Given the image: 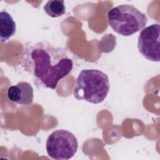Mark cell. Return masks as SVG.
<instances>
[{
    "instance_id": "6da1fadb",
    "label": "cell",
    "mask_w": 160,
    "mask_h": 160,
    "mask_svg": "<svg viewBox=\"0 0 160 160\" xmlns=\"http://www.w3.org/2000/svg\"><path fill=\"white\" fill-rule=\"evenodd\" d=\"M21 65L37 86L55 89L72 71L73 61L64 48L41 41L26 45Z\"/></svg>"
},
{
    "instance_id": "7a4b0ae2",
    "label": "cell",
    "mask_w": 160,
    "mask_h": 160,
    "mask_svg": "<svg viewBox=\"0 0 160 160\" xmlns=\"http://www.w3.org/2000/svg\"><path fill=\"white\" fill-rule=\"evenodd\" d=\"M110 83L108 76L99 69H82L76 79L73 95L78 100L92 104L102 102L108 95Z\"/></svg>"
},
{
    "instance_id": "3957f363",
    "label": "cell",
    "mask_w": 160,
    "mask_h": 160,
    "mask_svg": "<svg viewBox=\"0 0 160 160\" xmlns=\"http://www.w3.org/2000/svg\"><path fill=\"white\" fill-rule=\"evenodd\" d=\"M109 25L118 34L131 36L145 28L146 15L131 4H121L110 9L107 14Z\"/></svg>"
},
{
    "instance_id": "277c9868",
    "label": "cell",
    "mask_w": 160,
    "mask_h": 160,
    "mask_svg": "<svg viewBox=\"0 0 160 160\" xmlns=\"http://www.w3.org/2000/svg\"><path fill=\"white\" fill-rule=\"evenodd\" d=\"M78 142L76 137L70 131L58 129L49 135L46 143L48 156L53 159L68 160L77 152Z\"/></svg>"
},
{
    "instance_id": "5b68a950",
    "label": "cell",
    "mask_w": 160,
    "mask_h": 160,
    "mask_svg": "<svg viewBox=\"0 0 160 160\" xmlns=\"http://www.w3.org/2000/svg\"><path fill=\"white\" fill-rule=\"evenodd\" d=\"M160 26L152 24L143 28L138 36V48L139 52L146 59L159 62Z\"/></svg>"
},
{
    "instance_id": "8992f818",
    "label": "cell",
    "mask_w": 160,
    "mask_h": 160,
    "mask_svg": "<svg viewBox=\"0 0 160 160\" xmlns=\"http://www.w3.org/2000/svg\"><path fill=\"white\" fill-rule=\"evenodd\" d=\"M7 96L11 101L20 105L31 104L34 99V91L28 82L21 81L16 85L9 87Z\"/></svg>"
},
{
    "instance_id": "52a82bcc",
    "label": "cell",
    "mask_w": 160,
    "mask_h": 160,
    "mask_svg": "<svg viewBox=\"0 0 160 160\" xmlns=\"http://www.w3.org/2000/svg\"><path fill=\"white\" fill-rule=\"evenodd\" d=\"M16 31V22L10 14L6 11L0 13V39L4 42L13 36Z\"/></svg>"
},
{
    "instance_id": "ba28073f",
    "label": "cell",
    "mask_w": 160,
    "mask_h": 160,
    "mask_svg": "<svg viewBox=\"0 0 160 160\" xmlns=\"http://www.w3.org/2000/svg\"><path fill=\"white\" fill-rule=\"evenodd\" d=\"M44 12L51 18H58L66 12L64 1L62 0H50L44 6Z\"/></svg>"
}]
</instances>
